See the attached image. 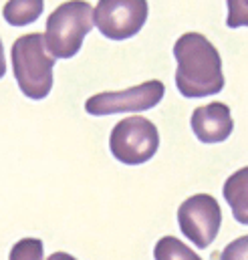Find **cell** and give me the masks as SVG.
I'll use <instances>...</instances> for the list:
<instances>
[{"label": "cell", "mask_w": 248, "mask_h": 260, "mask_svg": "<svg viewBox=\"0 0 248 260\" xmlns=\"http://www.w3.org/2000/svg\"><path fill=\"white\" fill-rule=\"evenodd\" d=\"M176 87L188 99L216 95L224 89L222 57L200 32H186L174 45Z\"/></svg>", "instance_id": "cell-1"}, {"label": "cell", "mask_w": 248, "mask_h": 260, "mask_svg": "<svg viewBox=\"0 0 248 260\" xmlns=\"http://www.w3.org/2000/svg\"><path fill=\"white\" fill-rule=\"evenodd\" d=\"M12 73L24 97L33 101L45 99L53 89V69L55 57L45 47V37L41 32L22 35L12 43L10 51Z\"/></svg>", "instance_id": "cell-2"}, {"label": "cell", "mask_w": 248, "mask_h": 260, "mask_svg": "<svg viewBox=\"0 0 248 260\" xmlns=\"http://www.w3.org/2000/svg\"><path fill=\"white\" fill-rule=\"evenodd\" d=\"M93 28V8L87 0H69L47 18L45 47L55 59H73L89 30Z\"/></svg>", "instance_id": "cell-3"}, {"label": "cell", "mask_w": 248, "mask_h": 260, "mask_svg": "<svg viewBox=\"0 0 248 260\" xmlns=\"http://www.w3.org/2000/svg\"><path fill=\"white\" fill-rule=\"evenodd\" d=\"M160 147V133L153 121L135 115L115 123L109 135L111 155L125 166H141L149 161Z\"/></svg>", "instance_id": "cell-4"}, {"label": "cell", "mask_w": 248, "mask_h": 260, "mask_svg": "<svg viewBox=\"0 0 248 260\" xmlns=\"http://www.w3.org/2000/svg\"><path fill=\"white\" fill-rule=\"evenodd\" d=\"M178 224L182 234L196 248H208L222 226L220 204L210 194L190 196L178 208Z\"/></svg>", "instance_id": "cell-5"}, {"label": "cell", "mask_w": 248, "mask_h": 260, "mask_svg": "<svg viewBox=\"0 0 248 260\" xmlns=\"http://www.w3.org/2000/svg\"><path fill=\"white\" fill-rule=\"evenodd\" d=\"M164 95H166L164 83L158 79H151L123 91L97 93L85 101V111L93 117L115 115L125 111H147V109H153L164 99Z\"/></svg>", "instance_id": "cell-6"}, {"label": "cell", "mask_w": 248, "mask_h": 260, "mask_svg": "<svg viewBox=\"0 0 248 260\" xmlns=\"http://www.w3.org/2000/svg\"><path fill=\"white\" fill-rule=\"evenodd\" d=\"M147 12V0H99L93 10V26L109 41H125L143 28Z\"/></svg>", "instance_id": "cell-7"}, {"label": "cell", "mask_w": 248, "mask_h": 260, "mask_svg": "<svg viewBox=\"0 0 248 260\" xmlns=\"http://www.w3.org/2000/svg\"><path fill=\"white\" fill-rule=\"evenodd\" d=\"M190 123H192L194 135L202 143H222L230 137V133L234 129L230 107L220 101L196 107Z\"/></svg>", "instance_id": "cell-8"}, {"label": "cell", "mask_w": 248, "mask_h": 260, "mask_svg": "<svg viewBox=\"0 0 248 260\" xmlns=\"http://www.w3.org/2000/svg\"><path fill=\"white\" fill-rule=\"evenodd\" d=\"M224 200L228 202L236 222L248 226V166L234 172L222 188Z\"/></svg>", "instance_id": "cell-9"}, {"label": "cell", "mask_w": 248, "mask_h": 260, "mask_svg": "<svg viewBox=\"0 0 248 260\" xmlns=\"http://www.w3.org/2000/svg\"><path fill=\"white\" fill-rule=\"evenodd\" d=\"M45 0H8L2 8V16L12 26H26L43 14Z\"/></svg>", "instance_id": "cell-10"}, {"label": "cell", "mask_w": 248, "mask_h": 260, "mask_svg": "<svg viewBox=\"0 0 248 260\" xmlns=\"http://www.w3.org/2000/svg\"><path fill=\"white\" fill-rule=\"evenodd\" d=\"M153 258L156 260H202L194 250H190L180 238L176 236H164L153 246Z\"/></svg>", "instance_id": "cell-11"}, {"label": "cell", "mask_w": 248, "mask_h": 260, "mask_svg": "<svg viewBox=\"0 0 248 260\" xmlns=\"http://www.w3.org/2000/svg\"><path fill=\"white\" fill-rule=\"evenodd\" d=\"M8 260H45V246L39 238H22L8 252Z\"/></svg>", "instance_id": "cell-12"}, {"label": "cell", "mask_w": 248, "mask_h": 260, "mask_svg": "<svg viewBox=\"0 0 248 260\" xmlns=\"http://www.w3.org/2000/svg\"><path fill=\"white\" fill-rule=\"evenodd\" d=\"M226 4H228L226 26L228 28L248 26V0H226Z\"/></svg>", "instance_id": "cell-13"}, {"label": "cell", "mask_w": 248, "mask_h": 260, "mask_svg": "<svg viewBox=\"0 0 248 260\" xmlns=\"http://www.w3.org/2000/svg\"><path fill=\"white\" fill-rule=\"evenodd\" d=\"M220 260H248V234L232 240L222 250Z\"/></svg>", "instance_id": "cell-14"}, {"label": "cell", "mask_w": 248, "mask_h": 260, "mask_svg": "<svg viewBox=\"0 0 248 260\" xmlns=\"http://www.w3.org/2000/svg\"><path fill=\"white\" fill-rule=\"evenodd\" d=\"M6 73V59H4V47H2V39H0V79Z\"/></svg>", "instance_id": "cell-15"}, {"label": "cell", "mask_w": 248, "mask_h": 260, "mask_svg": "<svg viewBox=\"0 0 248 260\" xmlns=\"http://www.w3.org/2000/svg\"><path fill=\"white\" fill-rule=\"evenodd\" d=\"M47 260H77L75 256H71L69 252H55V254H51Z\"/></svg>", "instance_id": "cell-16"}]
</instances>
